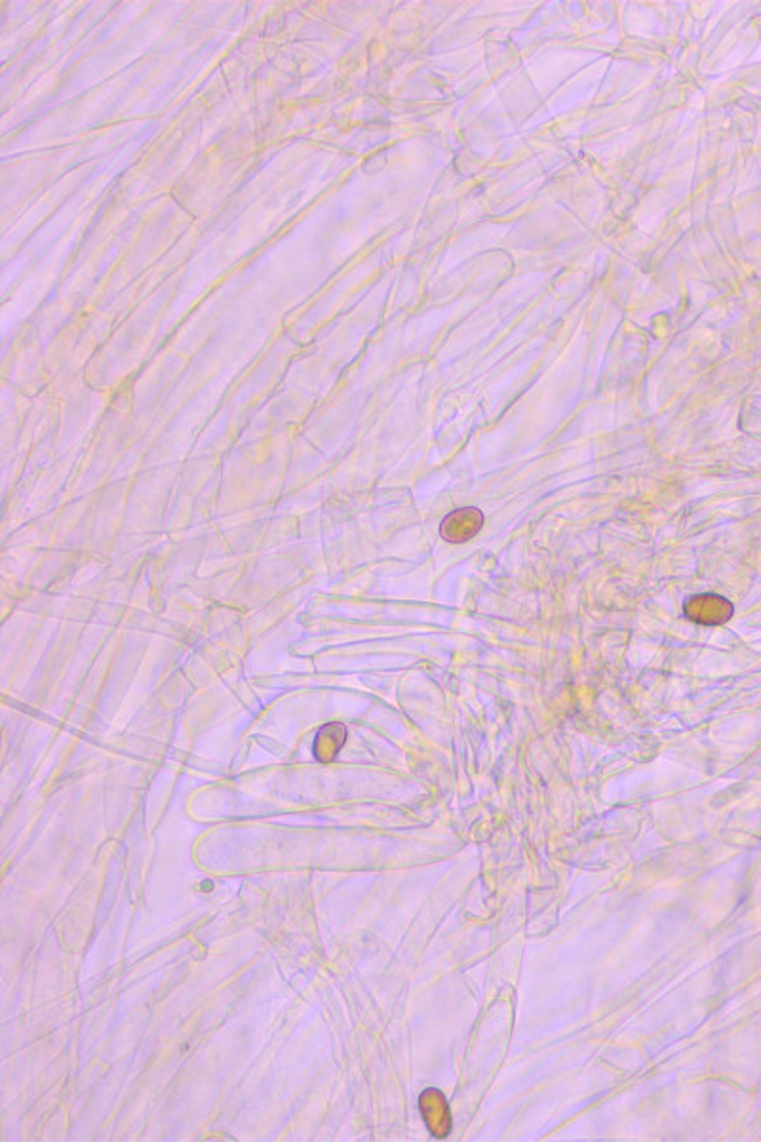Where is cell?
Here are the masks:
<instances>
[{
    "label": "cell",
    "instance_id": "cell-3",
    "mask_svg": "<svg viewBox=\"0 0 761 1142\" xmlns=\"http://www.w3.org/2000/svg\"><path fill=\"white\" fill-rule=\"evenodd\" d=\"M421 1110H423V1116L427 1120L430 1131L436 1137H446L449 1133V1127H451L446 1099L438 1091L430 1089L421 1097Z\"/></svg>",
    "mask_w": 761,
    "mask_h": 1142
},
{
    "label": "cell",
    "instance_id": "cell-1",
    "mask_svg": "<svg viewBox=\"0 0 761 1142\" xmlns=\"http://www.w3.org/2000/svg\"><path fill=\"white\" fill-rule=\"evenodd\" d=\"M735 613V606L723 598L720 594L714 592H706V594H695L691 598L685 600L683 604V615L697 625L703 627H718L727 623Z\"/></svg>",
    "mask_w": 761,
    "mask_h": 1142
},
{
    "label": "cell",
    "instance_id": "cell-4",
    "mask_svg": "<svg viewBox=\"0 0 761 1142\" xmlns=\"http://www.w3.org/2000/svg\"><path fill=\"white\" fill-rule=\"evenodd\" d=\"M345 728L341 724H330L322 729L316 737V745H314V752L320 760H332L333 756L339 752L345 743Z\"/></svg>",
    "mask_w": 761,
    "mask_h": 1142
},
{
    "label": "cell",
    "instance_id": "cell-2",
    "mask_svg": "<svg viewBox=\"0 0 761 1142\" xmlns=\"http://www.w3.org/2000/svg\"><path fill=\"white\" fill-rule=\"evenodd\" d=\"M482 528H484V512L480 511L478 507H463V509L449 512L448 516L442 520L440 535L448 543L459 545V543H467L472 537H476Z\"/></svg>",
    "mask_w": 761,
    "mask_h": 1142
}]
</instances>
